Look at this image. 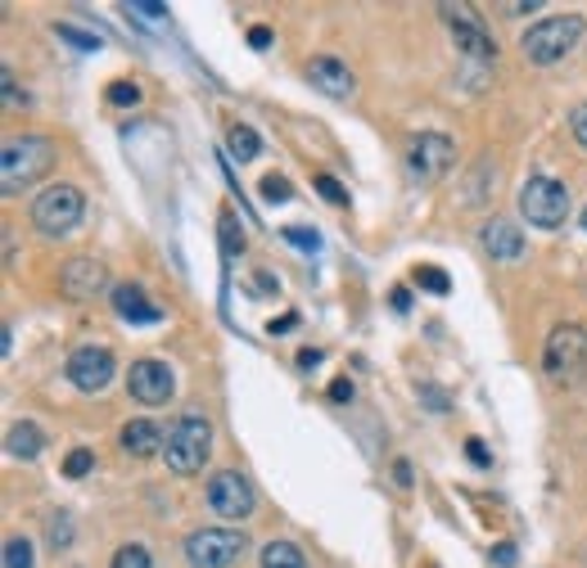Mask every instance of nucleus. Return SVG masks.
Returning <instances> with one entry per match:
<instances>
[{"mask_svg": "<svg viewBox=\"0 0 587 568\" xmlns=\"http://www.w3.org/2000/svg\"><path fill=\"white\" fill-rule=\"evenodd\" d=\"M54 163V145L45 135H14L0 150V190L6 199H19L28 185H37Z\"/></svg>", "mask_w": 587, "mask_h": 568, "instance_id": "obj_1", "label": "nucleus"}, {"mask_svg": "<svg viewBox=\"0 0 587 568\" xmlns=\"http://www.w3.org/2000/svg\"><path fill=\"white\" fill-rule=\"evenodd\" d=\"M213 452V424L200 415V410H185L172 419V429H168V443H163V460L172 474L190 478V474H200L204 460Z\"/></svg>", "mask_w": 587, "mask_h": 568, "instance_id": "obj_2", "label": "nucleus"}, {"mask_svg": "<svg viewBox=\"0 0 587 568\" xmlns=\"http://www.w3.org/2000/svg\"><path fill=\"white\" fill-rule=\"evenodd\" d=\"M87 217V194L69 181H59V185H45L37 199H32V226L50 240L59 235H69L78 231V222Z\"/></svg>", "mask_w": 587, "mask_h": 568, "instance_id": "obj_3", "label": "nucleus"}, {"mask_svg": "<svg viewBox=\"0 0 587 568\" xmlns=\"http://www.w3.org/2000/svg\"><path fill=\"white\" fill-rule=\"evenodd\" d=\"M578 37H583V19L578 14H556V19L534 23L525 37H519V50H525L529 63L551 68V63H560L578 45Z\"/></svg>", "mask_w": 587, "mask_h": 568, "instance_id": "obj_4", "label": "nucleus"}, {"mask_svg": "<svg viewBox=\"0 0 587 568\" xmlns=\"http://www.w3.org/2000/svg\"><path fill=\"white\" fill-rule=\"evenodd\" d=\"M519 217L538 231H560L569 222V190L551 176H529L519 185Z\"/></svg>", "mask_w": 587, "mask_h": 568, "instance_id": "obj_5", "label": "nucleus"}, {"mask_svg": "<svg viewBox=\"0 0 587 568\" xmlns=\"http://www.w3.org/2000/svg\"><path fill=\"white\" fill-rule=\"evenodd\" d=\"M181 550L190 568H231L249 550V537L244 528H194Z\"/></svg>", "mask_w": 587, "mask_h": 568, "instance_id": "obj_6", "label": "nucleus"}, {"mask_svg": "<svg viewBox=\"0 0 587 568\" xmlns=\"http://www.w3.org/2000/svg\"><path fill=\"white\" fill-rule=\"evenodd\" d=\"M543 371L556 384H578L587 375V329L583 325H556L543 347Z\"/></svg>", "mask_w": 587, "mask_h": 568, "instance_id": "obj_7", "label": "nucleus"}, {"mask_svg": "<svg viewBox=\"0 0 587 568\" xmlns=\"http://www.w3.org/2000/svg\"><path fill=\"white\" fill-rule=\"evenodd\" d=\"M452 163H456V145H452L447 135H438V131H421L412 145H407V176L416 185L443 181L452 172Z\"/></svg>", "mask_w": 587, "mask_h": 568, "instance_id": "obj_8", "label": "nucleus"}, {"mask_svg": "<svg viewBox=\"0 0 587 568\" xmlns=\"http://www.w3.org/2000/svg\"><path fill=\"white\" fill-rule=\"evenodd\" d=\"M209 506H213V515H217V519L240 524V519H249V515H253L257 491H253V483H249L240 469H217V474L209 478Z\"/></svg>", "mask_w": 587, "mask_h": 568, "instance_id": "obj_9", "label": "nucleus"}, {"mask_svg": "<svg viewBox=\"0 0 587 568\" xmlns=\"http://www.w3.org/2000/svg\"><path fill=\"white\" fill-rule=\"evenodd\" d=\"M113 375H118V362H113L109 347L87 343V347H78L73 357H69V384L78 393H104L113 384Z\"/></svg>", "mask_w": 587, "mask_h": 568, "instance_id": "obj_10", "label": "nucleus"}, {"mask_svg": "<svg viewBox=\"0 0 587 568\" xmlns=\"http://www.w3.org/2000/svg\"><path fill=\"white\" fill-rule=\"evenodd\" d=\"M126 393H132L141 406H168L176 393V371L168 362H132V375H126Z\"/></svg>", "mask_w": 587, "mask_h": 568, "instance_id": "obj_11", "label": "nucleus"}, {"mask_svg": "<svg viewBox=\"0 0 587 568\" xmlns=\"http://www.w3.org/2000/svg\"><path fill=\"white\" fill-rule=\"evenodd\" d=\"M109 290V266L95 262V257H73V262H63L59 271V294L63 298H73V303H91L95 294Z\"/></svg>", "mask_w": 587, "mask_h": 568, "instance_id": "obj_12", "label": "nucleus"}, {"mask_svg": "<svg viewBox=\"0 0 587 568\" xmlns=\"http://www.w3.org/2000/svg\"><path fill=\"white\" fill-rule=\"evenodd\" d=\"M307 82L321 91V95H331V100H348L353 91H357V82H353V73H348V63L344 59H335V54H316V59H307Z\"/></svg>", "mask_w": 587, "mask_h": 568, "instance_id": "obj_13", "label": "nucleus"}, {"mask_svg": "<svg viewBox=\"0 0 587 568\" xmlns=\"http://www.w3.org/2000/svg\"><path fill=\"white\" fill-rule=\"evenodd\" d=\"M109 298H113L118 321H126V325H159V321H163V307H154L150 294L141 290V284H132V280H126V284H113Z\"/></svg>", "mask_w": 587, "mask_h": 568, "instance_id": "obj_14", "label": "nucleus"}, {"mask_svg": "<svg viewBox=\"0 0 587 568\" xmlns=\"http://www.w3.org/2000/svg\"><path fill=\"white\" fill-rule=\"evenodd\" d=\"M443 14H447V23H452L456 50H466L470 59H497V45H493V37L479 28V19H475L470 10H452V6H443Z\"/></svg>", "mask_w": 587, "mask_h": 568, "instance_id": "obj_15", "label": "nucleus"}, {"mask_svg": "<svg viewBox=\"0 0 587 568\" xmlns=\"http://www.w3.org/2000/svg\"><path fill=\"white\" fill-rule=\"evenodd\" d=\"M479 240H484V253H488L493 262H519V257H525V231H515V226L502 222V217L484 222Z\"/></svg>", "mask_w": 587, "mask_h": 568, "instance_id": "obj_16", "label": "nucleus"}, {"mask_svg": "<svg viewBox=\"0 0 587 568\" xmlns=\"http://www.w3.org/2000/svg\"><path fill=\"white\" fill-rule=\"evenodd\" d=\"M118 443H122L126 456L150 460V456H163V443H168V438H163L159 424H150V419H126L122 434H118Z\"/></svg>", "mask_w": 587, "mask_h": 568, "instance_id": "obj_17", "label": "nucleus"}, {"mask_svg": "<svg viewBox=\"0 0 587 568\" xmlns=\"http://www.w3.org/2000/svg\"><path fill=\"white\" fill-rule=\"evenodd\" d=\"M6 447H10V456H14V460H37V456H41V447H45V434L37 429L32 419H19L14 429H10V438H6Z\"/></svg>", "mask_w": 587, "mask_h": 568, "instance_id": "obj_18", "label": "nucleus"}, {"mask_svg": "<svg viewBox=\"0 0 587 568\" xmlns=\"http://www.w3.org/2000/svg\"><path fill=\"white\" fill-rule=\"evenodd\" d=\"M263 568H307V555L294 546V541H267L263 555H257Z\"/></svg>", "mask_w": 587, "mask_h": 568, "instance_id": "obj_19", "label": "nucleus"}, {"mask_svg": "<svg viewBox=\"0 0 587 568\" xmlns=\"http://www.w3.org/2000/svg\"><path fill=\"white\" fill-rule=\"evenodd\" d=\"M226 150H231L240 163H249V159H257V154H263V140H257V131H253V126L235 122V126L226 131Z\"/></svg>", "mask_w": 587, "mask_h": 568, "instance_id": "obj_20", "label": "nucleus"}, {"mask_svg": "<svg viewBox=\"0 0 587 568\" xmlns=\"http://www.w3.org/2000/svg\"><path fill=\"white\" fill-rule=\"evenodd\" d=\"M73 515L69 510H54L50 519H45V541H50V550H69L73 546Z\"/></svg>", "mask_w": 587, "mask_h": 568, "instance_id": "obj_21", "label": "nucleus"}, {"mask_svg": "<svg viewBox=\"0 0 587 568\" xmlns=\"http://www.w3.org/2000/svg\"><path fill=\"white\" fill-rule=\"evenodd\" d=\"M150 564H154V555H150L141 541L118 546V555H113V568H150Z\"/></svg>", "mask_w": 587, "mask_h": 568, "instance_id": "obj_22", "label": "nucleus"}, {"mask_svg": "<svg viewBox=\"0 0 587 568\" xmlns=\"http://www.w3.org/2000/svg\"><path fill=\"white\" fill-rule=\"evenodd\" d=\"M54 37L69 41L73 50H100V37H95V32H82V28H73V23H54Z\"/></svg>", "mask_w": 587, "mask_h": 568, "instance_id": "obj_23", "label": "nucleus"}, {"mask_svg": "<svg viewBox=\"0 0 587 568\" xmlns=\"http://www.w3.org/2000/svg\"><path fill=\"white\" fill-rule=\"evenodd\" d=\"M6 568H37L32 541H28V537H10V541H6Z\"/></svg>", "mask_w": 587, "mask_h": 568, "instance_id": "obj_24", "label": "nucleus"}, {"mask_svg": "<svg viewBox=\"0 0 587 568\" xmlns=\"http://www.w3.org/2000/svg\"><path fill=\"white\" fill-rule=\"evenodd\" d=\"M416 284H421V290H429V294H447L452 290V280L438 271V266H416V275H412Z\"/></svg>", "mask_w": 587, "mask_h": 568, "instance_id": "obj_25", "label": "nucleus"}, {"mask_svg": "<svg viewBox=\"0 0 587 568\" xmlns=\"http://www.w3.org/2000/svg\"><path fill=\"white\" fill-rule=\"evenodd\" d=\"M222 248H226V257H240L244 253V235L235 226V212H222Z\"/></svg>", "mask_w": 587, "mask_h": 568, "instance_id": "obj_26", "label": "nucleus"}, {"mask_svg": "<svg viewBox=\"0 0 587 568\" xmlns=\"http://www.w3.org/2000/svg\"><path fill=\"white\" fill-rule=\"evenodd\" d=\"M95 469V452L91 447H78V452H69V460H63V474L69 478H87Z\"/></svg>", "mask_w": 587, "mask_h": 568, "instance_id": "obj_27", "label": "nucleus"}, {"mask_svg": "<svg viewBox=\"0 0 587 568\" xmlns=\"http://www.w3.org/2000/svg\"><path fill=\"white\" fill-rule=\"evenodd\" d=\"M109 104H118V109L141 104V87H136V82H113V87H109Z\"/></svg>", "mask_w": 587, "mask_h": 568, "instance_id": "obj_28", "label": "nucleus"}, {"mask_svg": "<svg viewBox=\"0 0 587 568\" xmlns=\"http://www.w3.org/2000/svg\"><path fill=\"white\" fill-rule=\"evenodd\" d=\"M281 235H285L294 248H307V253H316V248H321V235H316V231H307V226H285Z\"/></svg>", "mask_w": 587, "mask_h": 568, "instance_id": "obj_29", "label": "nucleus"}, {"mask_svg": "<svg viewBox=\"0 0 587 568\" xmlns=\"http://www.w3.org/2000/svg\"><path fill=\"white\" fill-rule=\"evenodd\" d=\"M294 194H290V181L285 176H267L263 181V203H290Z\"/></svg>", "mask_w": 587, "mask_h": 568, "instance_id": "obj_30", "label": "nucleus"}, {"mask_svg": "<svg viewBox=\"0 0 587 568\" xmlns=\"http://www.w3.org/2000/svg\"><path fill=\"white\" fill-rule=\"evenodd\" d=\"M569 131H574V140H578V145L587 150V104H578V109L569 113Z\"/></svg>", "mask_w": 587, "mask_h": 568, "instance_id": "obj_31", "label": "nucleus"}, {"mask_svg": "<svg viewBox=\"0 0 587 568\" xmlns=\"http://www.w3.org/2000/svg\"><path fill=\"white\" fill-rule=\"evenodd\" d=\"M316 190L331 199V203H348V194H344V185H340L335 176H316Z\"/></svg>", "mask_w": 587, "mask_h": 568, "instance_id": "obj_32", "label": "nucleus"}, {"mask_svg": "<svg viewBox=\"0 0 587 568\" xmlns=\"http://www.w3.org/2000/svg\"><path fill=\"white\" fill-rule=\"evenodd\" d=\"M466 456H470L479 469H488V465H493V456H488V447H484L479 438H470V443H466Z\"/></svg>", "mask_w": 587, "mask_h": 568, "instance_id": "obj_33", "label": "nucleus"}, {"mask_svg": "<svg viewBox=\"0 0 587 568\" xmlns=\"http://www.w3.org/2000/svg\"><path fill=\"white\" fill-rule=\"evenodd\" d=\"M249 45L253 50H267L272 45V28H249Z\"/></svg>", "mask_w": 587, "mask_h": 568, "instance_id": "obj_34", "label": "nucleus"}, {"mask_svg": "<svg viewBox=\"0 0 587 568\" xmlns=\"http://www.w3.org/2000/svg\"><path fill=\"white\" fill-rule=\"evenodd\" d=\"M132 14H145V19H163L168 10H163V6H154V0H136V6H132Z\"/></svg>", "mask_w": 587, "mask_h": 568, "instance_id": "obj_35", "label": "nucleus"}, {"mask_svg": "<svg viewBox=\"0 0 587 568\" xmlns=\"http://www.w3.org/2000/svg\"><path fill=\"white\" fill-rule=\"evenodd\" d=\"M493 559H497L502 568H510V564H515V546H510V541H497V546H493Z\"/></svg>", "mask_w": 587, "mask_h": 568, "instance_id": "obj_36", "label": "nucleus"}, {"mask_svg": "<svg viewBox=\"0 0 587 568\" xmlns=\"http://www.w3.org/2000/svg\"><path fill=\"white\" fill-rule=\"evenodd\" d=\"M331 402H353V384L348 379H335L331 384Z\"/></svg>", "mask_w": 587, "mask_h": 568, "instance_id": "obj_37", "label": "nucleus"}, {"mask_svg": "<svg viewBox=\"0 0 587 568\" xmlns=\"http://www.w3.org/2000/svg\"><path fill=\"white\" fill-rule=\"evenodd\" d=\"M388 303H394V312L403 316V312H412V294L407 290H394V294H388Z\"/></svg>", "mask_w": 587, "mask_h": 568, "instance_id": "obj_38", "label": "nucleus"}, {"mask_svg": "<svg viewBox=\"0 0 587 568\" xmlns=\"http://www.w3.org/2000/svg\"><path fill=\"white\" fill-rule=\"evenodd\" d=\"M298 366H303V371L321 366V352H316V347H303V352H298Z\"/></svg>", "mask_w": 587, "mask_h": 568, "instance_id": "obj_39", "label": "nucleus"}, {"mask_svg": "<svg viewBox=\"0 0 587 568\" xmlns=\"http://www.w3.org/2000/svg\"><path fill=\"white\" fill-rule=\"evenodd\" d=\"M394 474H398V483H403V487H412V465H407V460H398V465H394Z\"/></svg>", "mask_w": 587, "mask_h": 568, "instance_id": "obj_40", "label": "nucleus"}, {"mask_svg": "<svg viewBox=\"0 0 587 568\" xmlns=\"http://www.w3.org/2000/svg\"><path fill=\"white\" fill-rule=\"evenodd\" d=\"M583 231H587V207H583Z\"/></svg>", "mask_w": 587, "mask_h": 568, "instance_id": "obj_41", "label": "nucleus"}]
</instances>
